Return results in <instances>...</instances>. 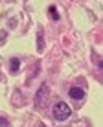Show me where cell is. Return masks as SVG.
Segmentation results:
<instances>
[{
	"instance_id": "cell-1",
	"label": "cell",
	"mask_w": 103,
	"mask_h": 127,
	"mask_svg": "<svg viewBox=\"0 0 103 127\" xmlns=\"http://www.w3.org/2000/svg\"><path fill=\"white\" fill-rule=\"evenodd\" d=\"M72 114V111H70V107H68L64 101H57L53 105V118L57 122H64V120H68Z\"/></svg>"
},
{
	"instance_id": "cell-2",
	"label": "cell",
	"mask_w": 103,
	"mask_h": 127,
	"mask_svg": "<svg viewBox=\"0 0 103 127\" xmlns=\"http://www.w3.org/2000/svg\"><path fill=\"white\" fill-rule=\"evenodd\" d=\"M68 94H70V98H74V99H83L85 98V90L79 89V87H72V89L68 90Z\"/></svg>"
},
{
	"instance_id": "cell-3",
	"label": "cell",
	"mask_w": 103,
	"mask_h": 127,
	"mask_svg": "<svg viewBox=\"0 0 103 127\" xmlns=\"http://www.w3.org/2000/svg\"><path fill=\"white\" fill-rule=\"evenodd\" d=\"M19 64H20V63H19V59H17V57L9 61V66H11L9 70H11L13 74H17V72H19Z\"/></svg>"
},
{
	"instance_id": "cell-4",
	"label": "cell",
	"mask_w": 103,
	"mask_h": 127,
	"mask_svg": "<svg viewBox=\"0 0 103 127\" xmlns=\"http://www.w3.org/2000/svg\"><path fill=\"white\" fill-rule=\"evenodd\" d=\"M48 11H50V17H52L53 20H57V19H59V13H57V9H55L53 6H50V7H48Z\"/></svg>"
}]
</instances>
